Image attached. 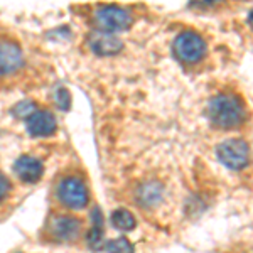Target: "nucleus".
Returning a JSON list of instances; mask_svg holds the SVG:
<instances>
[{"instance_id":"nucleus-1","label":"nucleus","mask_w":253,"mask_h":253,"mask_svg":"<svg viewBox=\"0 0 253 253\" xmlns=\"http://www.w3.org/2000/svg\"><path fill=\"white\" fill-rule=\"evenodd\" d=\"M210 118L219 128H235L245 120V107L235 95H218L210 103Z\"/></svg>"},{"instance_id":"nucleus-2","label":"nucleus","mask_w":253,"mask_h":253,"mask_svg":"<svg viewBox=\"0 0 253 253\" xmlns=\"http://www.w3.org/2000/svg\"><path fill=\"white\" fill-rule=\"evenodd\" d=\"M95 24L98 31L115 34V32L126 31L132 24V17L125 9L117 5H100L95 10Z\"/></svg>"},{"instance_id":"nucleus-3","label":"nucleus","mask_w":253,"mask_h":253,"mask_svg":"<svg viewBox=\"0 0 253 253\" xmlns=\"http://www.w3.org/2000/svg\"><path fill=\"white\" fill-rule=\"evenodd\" d=\"M218 159L221 161L228 169H243L248 164V159H250V147L245 140L240 138H230V140H224L218 145L216 149Z\"/></svg>"},{"instance_id":"nucleus-4","label":"nucleus","mask_w":253,"mask_h":253,"mask_svg":"<svg viewBox=\"0 0 253 253\" xmlns=\"http://www.w3.org/2000/svg\"><path fill=\"white\" fill-rule=\"evenodd\" d=\"M174 54L184 63H196L206 54V42L193 31L181 32L174 39Z\"/></svg>"},{"instance_id":"nucleus-5","label":"nucleus","mask_w":253,"mask_h":253,"mask_svg":"<svg viewBox=\"0 0 253 253\" xmlns=\"http://www.w3.org/2000/svg\"><path fill=\"white\" fill-rule=\"evenodd\" d=\"M58 198L71 210H83L89 201L86 186L78 177H64L58 186Z\"/></svg>"},{"instance_id":"nucleus-6","label":"nucleus","mask_w":253,"mask_h":253,"mask_svg":"<svg viewBox=\"0 0 253 253\" xmlns=\"http://www.w3.org/2000/svg\"><path fill=\"white\" fill-rule=\"evenodd\" d=\"M24 63L22 49L14 41H0V76H7L20 69Z\"/></svg>"},{"instance_id":"nucleus-7","label":"nucleus","mask_w":253,"mask_h":253,"mask_svg":"<svg viewBox=\"0 0 253 253\" xmlns=\"http://www.w3.org/2000/svg\"><path fill=\"white\" fill-rule=\"evenodd\" d=\"M26 126L32 137H47L56 132V118L51 112L38 110L26 120Z\"/></svg>"},{"instance_id":"nucleus-8","label":"nucleus","mask_w":253,"mask_h":253,"mask_svg":"<svg viewBox=\"0 0 253 253\" xmlns=\"http://www.w3.org/2000/svg\"><path fill=\"white\" fill-rule=\"evenodd\" d=\"M81 223L75 216H68V214H61L56 216L51 223V233L56 240L59 242H71L75 240L80 233Z\"/></svg>"},{"instance_id":"nucleus-9","label":"nucleus","mask_w":253,"mask_h":253,"mask_svg":"<svg viewBox=\"0 0 253 253\" xmlns=\"http://www.w3.org/2000/svg\"><path fill=\"white\" fill-rule=\"evenodd\" d=\"M89 47L98 56H113L122 51L124 44L117 38L115 34H108V32L96 31L95 34L89 38Z\"/></svg>"},{"instance_id":"nucleus-10","label":"nucleus","mask_w":253,"mask_h":253,"mask_svg":"<svg viewBox=\"0 0 253 253\" xmlns=\"http://www.w3.org/2000/svg\"><path fill=\"white\" fill-rule=\"evenodd\" d=\"M164 196H166L164 186L157 181L144 182L135 193L137 203L142 208H157L162 201H164Z\"/></svg>"},{"instance_id":"nucleus-11","label":"nucleus","mask_w":253,"mask_h":253,"mask_svg":"<svg viewBox=\"0 0 253 253\" xmlns=\"http://www.w3.org/2000/svg\"><path fill=\"white\" fill-rule=\"evenodd\" d=\"M15 174L19 175L20 181L24 182H38L42 175V164L39 159L31 157V156H20L14 164Z\"/></svg>"},{"instance_id":"nucleus-12","label":"nucleus","mask_w":253,"mask_h":253,"mask_svg":"<svg viewBox=\"0 0 253 253\" xmlns=\"http://www.w3.org/2000/svg\"><path fill=\"white\" fill-rule=\"evenodd\" d=\"M91 219H93V226L88 233V243L93 250H98L101 247V242H103V219H101V213L98 208L93 210Z\"/></svg>"},{"instance_id":"nucleus-13","label":"nucleus","mask_w":253,"mask_h":253,"mask_svg":"<svg viewBox=\"0 0 253 253\" xmlns=\"http://www.w3.org/2000/svg\"><path fill=\"white\" fill-rule=\"evenodd\" d=\"M112 224L120 231H132L137 226L135 216L126 210H117L112 213Z\"/></svg>"},{"instance_id":"nucleus-14","label":"nucleus","mask_w":253,"mask_h":253,"mask_svg":"<svg viewBox=\"0 0 253 253\" xmlns=\"http://www.w3.org/2000/svg\"><path fill=\"white\" fill-rule=\"evenodd\" d=\"M105 250L108 253H133V245L128 242L126 238H115V240H108L105 245Z\"/></svg>"},{"instance_id":"nucleus-15","label":"nucleus","mask_w":253,"mask_h":253,"mask_svg":"<svg viewBox=\"0 0 253 253\" xmlns=\"http://www.w3.org/2000/svg\"><path fill=\"white\" fill-rule=\"evenodd\" d=\"M36 105L32 103L31 100H24V101H19L14 108H12V113H14L17 118H29L32 113H36Z\"/></svg>"},{"instance_id":"nucleus-16","label":"nucleus","mask_w":253,"mask_h":253,"mask_svg":"<svg viewBox=\"0 0 253 253\" xmlns=\"http://www.w3.org/2000/svg\"><path fill=\"white\" fill-rule=\"evenodd\" d=\"M54 100H56V105L61 108V110H68L69 105H71V95H69V91L66 88H58V91H56L54 95Z\"/></svg>"},{"instance_id":"nucleus-17","label":"nucleus","mask_w":253,"mask_h":253,"mask_svg":"<svg viewBox=\"0 0 253 253\" xmlns=\"http://www.w3.org/2000/svg\"><path fill=\"white\" fill-rule=\"evenodd\" d=\"M10 193V182L2 172H0V201L7 198V194Z\"/></svg>"},{"instance_id":"nucleus-18","label":"nucleus","mask_w":253,"mask_h":253,"mask_svg":"<svg viewBox=\"0 0 253 253\" xmlns=\"http://www.w3.org/2000/svg\"><path fill=\"white\" fill-rule=\"evenodd\" d=\"M240 253H253V252H248V250H247V252H240Z\"/></svg>"}]
</instances>
